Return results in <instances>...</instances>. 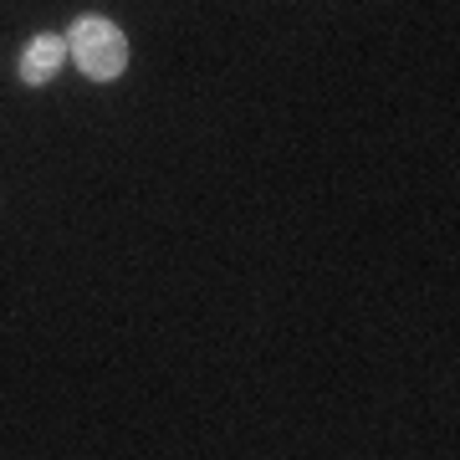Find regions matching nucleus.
<instances>
[{"label": "nucleus", "mask_w": 460, "mask_h": 460, "mask_svg": "<svg viewBox=\"0 0 460 460\" xmlns=\"http://www.w3.org/2000/svg\"><path fill=\"white\" fill-rule=\"evenodd\" d=\"M66 51L77 57L93 83H113L118 72L128 66V41L108 16H77V26L66 31Z\"/></svg>", "instance_id": "1"}, {"label": "nucleus", "mask_w": 460, "mask_h": 460, "mask_svg": "<svg viewBox=\"0 0 460 460\" xmlns=\"http://www.w3.org/2000/svg\"><path fill=\"white\" fill-rule=\"evenodd\" d=\"M66 62V36H51V31H41L31 41V47L21 51V83H31V87H41V83H51L57 77V66Z\"/></svg>", "instance_id": "2"}]
</instances>
